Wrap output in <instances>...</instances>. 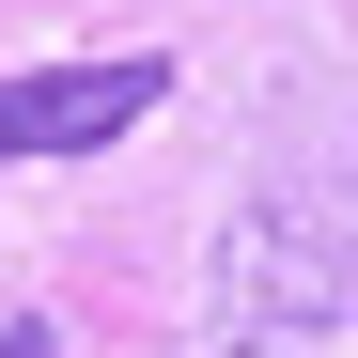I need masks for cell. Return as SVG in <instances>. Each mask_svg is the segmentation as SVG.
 <instances>
[{"instance_id":"1","label":"cell","mask_w":358,"mask_h":358,"mask_svg":"<svg viewBox=\"0 0 358 358\" xmlns=\"http://www.w3.org/2000/svg\"><path fill=\"white\" fill-rule=\"evenodd\" d=\"M156 94H171V63H156V47H109V63L0 78V156H94V141H125Z\"/></svg>"},{"instance_id":"2","label":"cell","mask_w":358,"mask_h":358,"mask_svg":"<svg viewBox=\"0 0 358 358\" xmlns=\"http://www.w3.org/2000/svg\"><path fill=\"white\" fill-rule=\"evenodd\" d=\"M280 312H343V250L312 234L296 187H265L250 218L218 234V327H280Z\"/></svg>"},{"instance_id":"3","label":"cell","mask_w":358,"mask_h":358,"mask_svg":"<svg viewBox=\"0 0 358 358\" xmlns=\"http://www.w3.org/2000/svg\"><path fill=\"white\" fill-rule=\"evenodd\" d=\"M187 358H358V312H280V327H203Z\"/></svg>"},{"instance_id":"4","label":"cell","mask_w":358,"mask_h":358,"mask_svg":"<svg viewBox=\"0 0 358 358\" xmlns=\"http://www.w3.org/2000/svg\"><path fill=\"white\" fill-rule=\"evenodd\" d=\"M0 358H63V343H47V327H31V312H0Z\"/></svg>"}]
</instances>
